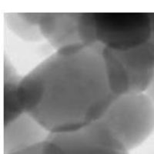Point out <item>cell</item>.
<instances>
[{
    "label": "cell",
    "mask_w": 154,
    "mask_h": 154,
    "mask_svg": "<svg viewBox=\"0 0 154 154\" xmlns=\"http://www.w3.org/2000/svg\"><path fill=\"white\" fill-rule=\"evenodd\" d=\"M49 134L35 119L23 112L4 124V154H10L42 143Z\"/></svg>",
    "instance_id": "52a82bcc"
},
{
    "label": "cell",
    "mask_w": 154,
    "mask_h": 154,
    "mask_svg": "<svg viewBox=\"0 0 154 154\" xmlns=\"http://www.w3.org/2000/svg\"><path fill=\"white\" fill-rule=\"evenodd\" d=\"M150 39L149 42L154 46V13H150Z\"/></svg>",
    "instance_id": "7c38bea8"
},
{
    "label": "cell",
    "mask_w": 154,
    "mask_h": 154,
    "mask_svg": "<svg viewBox=\"0 0 154 154\" xmlns=\"http://www.w3.org/2000/svg\"><path fill=\"white\" fill-rule=\"evenodd\" d=\"M39 28L43 38L56 49L84 45L80 13H42Z\"/></svg>",
    "instance_id": "8992f818"
},
{
    "label": "cell",
    "mask_w": 154,
    "mask_h": 154,
    "mask_svg": "<svg viewBox=\"0 0 154 154\" xmlns=\"http://www.w3.org/2000/svg\"><path fill=\"white\" fill-rule=\"evenodd\" d=\"M42 13H6L5 21L12 32L23 40L38 42L43 38L39 28Z\"/></svg>",
    "instance_id": "ba28073f"
},
{
    "label": "cell",
    "mask_w": 154,
    "mask_h": 154,
    "mask_svg": "<svg viewBox=\"0 0 154 154\" xmlns=\"http://www.w3.org/2000/svg\"><path fill=\"white\" fill-rule=\"evenodd\" d=\"M145 94L149 97V100H150L152 102V103L154 104V77L152 78L150 84L149 85L148 88H147L146 90Z\"/></svg>",
    "instance_id": "8fae6325"
},
{
    "label": "cell",
    "mask_w": 154,
    "mask_h": 154,
    "mask_svg": "<svg viewBox=\"0 0 154 154\" xmlns=\"http://www.w3.org/2000/svg\"><path fill=\"white\" fill-rule=\"evenodd\" d=\"M100 121L128 151L138 147L154 130V104L145 93L116 97Z\"/></svg>",
    "instance_id": "7a4b0ae2"
},
{
    "label": "cell",
    "mask_w": 154,
    "mask_h": 154,
    "mask_svg": "<svg viewBox=\"0 0 154 154\" xmlns=\"http://www.w3.org/2000/svg\"><path fill=\"white\" fill-rule=\"evenodd\" d=\"M42 143L33 146L29 148L17 151L16 152H12L10 154H42Z\"/></svg>",
    "instance_id": "30bf717a"
},
{
    "label": "cell",
    "mask_w": 154,
    "mask_h": 154,
    "mask_svg": "<svg viewBox=\"0 0 154 154\" xmlns=\"http://www.w3.org/2000/svg\"><path fill=\"white\" fill-rule=\"evenodd\" d=\"M109 84L116 97L145 93L154 77V46L147 42L131 49L103 47Z\"/></svg>",
    "instance_id": "3957f363"
},
{
    "label": "cell",
    "mask_w": 154,
    "mask_h": 154,
    "mask_svg": "<svg viewBox=\"0 0 154 154\" xmlns=\"http://www.w3.org/2000/svg\"><path fill=\"white\" fill-rule=\"evenodd\" d=\"M4 69V124H6L25 112L18 96L21 78L16 75L8 60L5 61Z\"/></svg>",
    "instance_id": "9c48e42d"
},
{
    "label": "cell",
    "mask_w": 154,
    "mask_h": 154,
    "mask_svg": "<svg viewBox=\"0 0 154 154\" xmlns=\"http://www.w3.org/2000/svg\"><path fill=\"white\" fill-rule=\"evenodd\" d=\"M22 108L49 133L75 131L100 120L116 96L100 45L57 49L18 87Z\"/></svg>",
    "instance_id": "6da1fadb"
},
{
    "label": "cell",
    "mask_w": 154,
    "mask_h": 154,
    "mask_svg": "<svg viewBox=\"0 0 154 154\" xmlns=\"http://www.w3.org/2000/svg\"><path fill=\"white\" fill-rule=\"evenodd\" d=\"M42 154H129L103 123L75 131L49 133L42 143Z\"/></svg>",
    "instance_id": "5b68a950"
},
{
    "label": "cell",
    "mask_w": 154,
    "mask_h": 154,
    "mask_svg": "<svg viewBox=\"0 0 154 154\" xmlns=\"http://www.w3.org/2000/svg\"><path fill=\"white\" fill-rule=\"evenodd\" d=\"M96 45L110 49H131L150 39V13H93Z\"/></svg>",
    "instance_id": "277c9868"
}]
</instances>
